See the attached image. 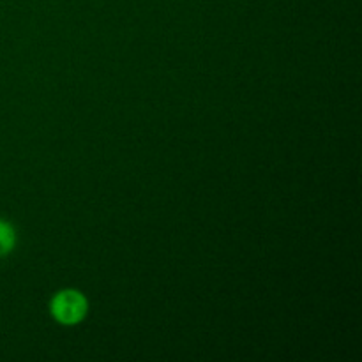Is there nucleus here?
Instances as JSON below:
<instances>
[{"label":"nucleus","instance_id":"1","mask_svg":"<svg viewBox=\"0 0 362 362\" xmlns=\"http://www.w3.org/2000/svg\"><path fill=\"white\" fill-rule=\"evenodd\" d=\"M88 303L78 290H62L57 293L49 304L53 318L62 325H76L85 318Z\"/></svg>","mask_w":362,"mask_h":362},{"label":"nucleus","instance_id":"2","mask_svg":"<svg viewBox=\"0 0 362 362\" xmlns=\"http://www.w3.org/2000/svg\"><path fill=\"white\" fill-rule=\"evenodd\" d=\"M14 244H16V232L13 225L0 219V258L9 255L14 250Z\"/></svg>","mask_w":362,"mask_h":362}]
</instances>
